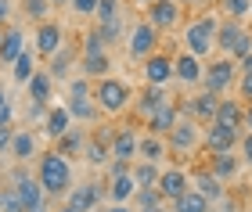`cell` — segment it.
Here are the masks:
<instances>
[{"instance_id": "cell-58", "label": "cell", "mask_w": 252, "mask_h": 212, "mask_svg": "<svg viewBox=\"0 0 252 212\" xmlns=\"http://www.w3.org/2000/svg\"><path fill=\"white\" fill-rule=\"evenodd\" d=\"M0 126H4V122H0Z\"/></svg>"}, {"instance_id": "cell-1", "label": "cell", "mask_w": 252, "mask_h": 212, "mask_svg": "<svg viewBox=\"0 0 252 212\" xmlns=\"http://www.w3.org/2000/svg\"><path fill=\"white\" fill-rule=\"evenodd\" d=\"M36 176H40L43 191H47L51 198H62V194L72 191V159L62 155L58 148H54V151H43L40 162H36Z\"/></svg>"}, {"instance_id": "cell-32", "label": "cell", "mask_w": 252, "mask_h": 212, "mask_svg": "<svg viewBox=\"0 0 252 212\" xmlns=\"http://www.w3.org/2000/svg\"><path fill=\"white\" fill-rule=\"evenodd\" d=\"M87 140H90L87 133L72 126L62 140H54V144H58V151H62V155H68V159H72V155H83V151H87Z\"/></svg>"}, {"instance_id": "cell-19", "label": "cell", "mask_w": 252, "mask_h": 212, "mask_svg": "<svg viewBox=\"0 0 252 212\" xmlns=\"http://www.w3.org/2000/svg\"><path fill=\"white\" fill-rule=\"evenodd\" d=\"M166 101H169L166 86H155V83H148V90L133 97V108H137V115H141V119L148 122V119H152V111H158V108H162Z\"/></svg>"}, {"instance_id": "cell-26", "label": "cell", "mask_w": 252, "mask_h": 212, "mask_svg": "<svg viewBox=\"0 0 252 212\" xmlns=\"http://www.w3.org/2000/svg\"><path fill=\"white\" fill-rule=\"evenodd\" d=\"M22 51H26V32L15 29V26H7V40H4V47H0V65H15L22 58Z\"/></svg>"}, {"instance_id": "cell-45", "label": "cell", "mask_w": 252, "mask_h": 212, "mask_svg": "<svg viewBox=\"0 0 252 212\" xmlns=\"http://www.w3.org/2000/svg\"><path fill=\"white\" fill-rule=\"evenodd\" d=\"M11 140H15V130H11V126H0V155L11 151Z\"/></svg>"}, {"instance_id": "cell-38", "label": "cell", "mask_w": 252, "mask_h": 212, "mask_svg": "<svg viewBox=\"0 0 252 212\" xmlns=\"http://www.w3.org/2000/svg\"><path fill=\"white\" fill-rule=\"evenodd\" d=\"M220 11L234 22H245L252 18V0H220Z\"/></svg>"}, {"instance_id": "cell-13", "label": "cell", "mask_w": 252, "mask_h": 212, "mask_svg": "<svg viewBox=\"0 0 252 212\" xmlns=\"http://www.w3.org/2000/svg\"><path fill=\"white\" fill-rule=\"evenodd\" d=\"M105 194H108V184L90 180V184L72 187V191H68V205H72L76 212H90V209H97L101 202H105Z\"/></svg>"}, {"instance_id": "cell-37", "label": "cell", "mask_w": 252, "mask_h": 212, "mask_svg": "<svg viewBox=\"0 0 252 212\" xmlns=\"http://www.w3.org/2000/svg\"><path fill=\"white\" fill-rule=\"evenodd\" d=\"M97 29H101V36L108 40V47H112V43H119V40H126V22H123V15L108 18V22H97Z\"/></svg>"}, {"instance_id": "cell-49", "label": "cell", "mask_w": 252, "mask_h": 212, "mask_svg": "<svg viewBox=\"0 0 252 212\" xmlns=\"http://www.w3.org/2000/svg\"><path fill=\"white\" fill-rule=\"evenodd\" d=\"M238 69H242V72H252V54H245V58L238 61Z\"/></svg>"}, {"instance_id": "cell-39", "label": "cell", "mask_w": 252, "mask_h": 212, "mask_svg": "<svg viewBox=\"0 0 252 212\" xmlns=\"http://www.w3.org/2000/svg\"><path fill=\"white\" fill-rule=\"evenodd\" d=\"M137 209H162L166 205V198H162V191L158 187H137Z\"/></svg>"}, {"instance_id": "cell-53", "label": "cell", "mask_w": 252, "mask_h": 212, "mask_svg": "<svg viewBox=\"0 0 252 212\" xmlns=\"http://www.w3.org/2000/svg\"><path fill=\"white\" fill-rule=\"evenodd\" d=\"M141 212H166V209H141Z\"/></svg>"}, {"instance_id": "cell-14", "label": "cell", "mask_w": 252, "mask_h": 212, "mask_svg": "<svg viewBox=\"0 0 252 212\" xmlns=\"http://www.w3.org/2000/svg\"><path fill=\"white\" fill-rule=\"evenodd\" d=\"M148 22L158 29V32H169L180 26V4L177 0H152L148 4Z\"/></svg>"}, {"instance_id": "cell-43", "label": "cell", "mask_w": 252, "mask_h": 212, "mask_svg": "<svg viewBox=\"0 0 252 212\" xmlns=\"http://www.w3.org/2000/svg\"><path fill=\"white\" fill-rule=\"evenodd\" d=\"M238 97H242V101H252V72L238 76Z\"/></svg>"}, {"instance_id": "cell-10", "label": "cell", "mask_w": 252, "mask_h": 212, "mask_svg": "<svg viewBox=\"0 0 252 212\" xmlns=\"http://www.w3.org/2000/svg\"><path fill=\"white\" fill-rule=\"evenodd\" d=\"M242 133L245 130H234V126H223V122H209L202 133V144L209 148V155H223V151H234L242 144Z\"/></svg>"}, {"instance_id": "cell-46", "label": "cell", "mask_w": 252, "mask_h": 212, "mask_svg": "<svg viewBox=\"0 0 252 212\" xmlns=\"http://www.w3.org/2000/svg\"><path fill=\"white\" fill-rule=\"evenodd\" d=\"M11 15H15V4H11V0H0V26H7Z\"/></svg>"}, {"instance_id": "cell-41", "label": "cell", "mask_w": 252, "mask_h": 212, "mask_svg": "<svg viewBox=\"0 0 252 212\" xmlns=\"http://www.w3.org/2000/svg\"><path fill=\"white\" fill-rule=\"evenodd\" d=\"M97 4H101V0H68L72 15H79V18H94L97 15Z\"/></svg>"}, {"instance_id": "cell-40", "label": "cell", "mask_w": 252, "mask_h": 212, "mask_svg": "<svg viewBox=\"0 0 252 212\" xmlns=\"http://www.w3.org/2000/svg\"><path fill=\"white\" fill-rule=\"evenodd\" d=\"M0 212H26V202H22L18 187H0Z\"/></svg>"}, {"instance_id": "cell-48", "label": "cell", "mask_w": 252, "mask_h": 212, "mask_svg": "<svg viewBox=\"0 0 252 212\" xmlns=\"http://www.w3.org/2000/svg\"><path fill=\"white\" fill-rule=\"evenodd\" d=\"M245 130L252 133V101H245Z\"/></svg>"}, {"instance_id": "cell-31", "label": "cell", "mask_w": 252, "mask_h": 212, "mask_svg": "<svg viewBox=\"0 0 252 212\" xmlns=\"http://www.w3.org/2000/svg\"><path fill=\"white\" fill-rule=\"evenodd\" d=\"M130 173H133L137 187H158V176H162L158 162H144V159H137V162L130 165Z\"/></svg>"}, {"instance_id": "cell-7", "label": "cell", "mask_w": 252, "mask_h": 212, "mask_svg": "<svg viewBox=\"0 0 252 212\" xmlns=\"http://www.w3.org/2000/svg\"><path fill=\"white\" fill-rule=\"evenodd\" d=\"M234 76H242V69H238V61L234 58H216V61H205V72H202V83H205V90H213V94H227L234 86Z\"/></svg>"}, {"instance_id": "cell-18", "label": "cell", "mask_w": 252, "mask_h": 212, "mask_svg": "<svg viewBox=\"0 0 252 212\" xmlns=\"http://www.w3.org/2000/svg\"><path fill=\"white\" fill-rule=\"evenodd\" d=\"M137 144H141V137H137V130L133 126H119L116 130V137H112V159H119V162H137Z\"/></svg>"}, {"instance_id": "cell-3", "label": "cell", "mask_w": 252, "mask_h": 212, "mask_svg": "<svg viewBox=\"0 0 252 212\" xmlns=\"http://www.w3.org/2000/svg\"><path fill=\"white\" fill-rule=\"evenodd\" d=\"M94 97H97V108L105 111V115H119V111H126L133 105V90L130 83L116 80V76H105V80H94Z\"/></svg>"}, {"instance_id": "cell-9", "label": "cell", "mask_w": 252, "mask_h": 212, "mask_svg": "<svg viewBox=\"0 0 252 212\" xmlns=\"http://www.w3.org/2000/svg\"><path fill=\"white\" fill-rule=\"evenodd\" d=\"M11 184L18 187V194H22V202H26V212H47V191H43V184H40V176H32V173H15L11 176Z\"/></svg>"}, {"instance_id": "cell-5", "label": "cell", "mask_w": 252, "mask_h": 212, "mask_svg": "<svg viewBox=\"0 0 252 212\" xmlns=\"http://www.w3.org/2000/svg\"><path fill=\"white\" fill-rule=\"evenodd\" d=\"M216 51L227 54V58H234V61H242L245 54H252V32L242 26V22H234V18L220 22V32H216Z\"/></svg>"}, {"instance_id": "cell-29", "label": "cell", "mask_w": 252, "mask_h": 212, "mask_svg": "<svg viewBox=\"0 0 252 212\" xmlns=\"http://www.w3.org/2000/svg\"><path fill=\"white\" fill-rule=\"evenodd\" d=\"M36 58H40V54H36V47H26V51H22V58L15 61V65H11V80H15L18 86H26L29 80H32V72H36Z\"/></svg>"}, {"instance_id": "cell-6", "label": "cell", "mask_w": 252, "mask_h": 212, "mask_svg": "<svg viewBox=\"0 0 252 212\" xmlns=\"http://www.w3.org/2000/svg\"><path fill=\"white\" fill-rule=\"evenodd\" d=\"M202 133L205 130L198 126V119H184V115H180V122L166 133V144H169L173 155H184V159H188V155H194L202 148Z\"/></svg>"}, {"instance_id": "cell-56", "label": "cell", "mask_w": 252, "mask_h": 212, "mask_svg": "<svg viewBox=\"0 0 252 212\" xmlns=\"http://www.w3.org/2000/svg\"><path fill=\"white\" fill-rule=\"evenodd\" d=\"M54 4H68V0H54Z\"/></svg>"}, {"instance_id": "cell-35", "label": "cell", "mask_w": 252, "mask_h": 212, "mask_svg": "<svg viewBox=\"0 0 252 212\" xmlns=\"http://www.w3.org/2000/svg\"><path fill=\"white\" fill-rule=\"evenodd\" d=\"M101 51H108V40L101 36V29L94 26V29H87L83 36H79V58H83V54H101Z\"/></svg>"}, {"instance_id": "cell-54", "label": "cell", "mask_w": 252, "mask_h": 212, "mask_svg": "<svg viewBox=\"0 0 252 212\" xmlns=\"http://www.w3.org/2000/svg\"><path fill=\"white\" fill-rule=\"evenodd\" d=\"M58 212H76V209H72V205H65V209H58Z\"/></svg>"}, {"instance_id": "cell-21", "label": "cell", "mask_w": 252, "mask_h": 212, "mask_svg": "<svg viewBox=\"0 0 252 212\" xmlns=\"http://www.w3.org/2000/svg\"><path fill=\"white\" fill-rule=\"evenodd\" d=\"M180 122V108L173 101H166L158 111H152V119H148V133H158V137H166L169 130H173Z\"/></svg>"}, {"instance_id": "cell-47", "label": "cell", "mask_w": 252, "mask_h": 212, "mask_svg": "<svg viewBox=\"0 0 252 212\" xmlns=\"http://www.w3.org/2000/svg\"><path fill=\"white\" fill-rule=\"evenodd\" d=\"M105 212H133V209L126 205V202H112V209H105Z\"/></svg>"}, {"instance_id": "cell-20", "label": "cell", "mask_w": 252, "mask_h": 212, "mask_svg": "<svg viewBox=\"0 0 252 212\" xmlns=\"http://www.w3.org/2000/svg\"><path fill=\"white\" fill-rule=\"evenodd\" d=\"M213 122L245 130V101H242V97H220V108H216V119Z\"/></svg>"}, {"instance_id": "cell-4", "label": "cell", "mask_w": 252, "mask_h": 212, "mask_svg": "<svg viewBox=\"0 0 252 212\" xmlns=\"http://www.w3.org/2000/svg\"><path fill=\"white\" fill-rule=\"evenodd\" d=\"M94 80H87V76H79V80L68 83V94H65V105L72 111L76 122H97V97H94Z\"/></svg>"}, {"instance_id": "cell-50", "label": "cell", "mask_w": 252, "mask_h": 212, "mask_svg": "<svg viewBox=\"0 0 252 212\" xmlns=\"http://www.w3.org/2000/svg\"><path fill=\"white\" fill-rule=\"evenodd\" d=\"M220 205H223V209H220V212H234V209H238V205H234V202H231V198H220Z\"/></svg>"}, {"instance_id": "cell-34", "label": "cell", "mask_w": 252, "mask_h": 212, "mask_svg": "<svg viewBox=\"0 0 252 212\" xmlns=\"http://www.w3.org/2000/svg\"><path fill=\"white\" fill-rule=\"evenodd\" d=\"M51 11H54V0H22V15L29 22H36V26L51 18Z\"/></svg>"}, {"instance_id": "cell-22", "label": "cell", "mask_w": 252, "mask_h": 212, "mask_svg": "<svg viewBox=\"0 0 252 212\" xmlns=\"http://www.w3.org/2000/svg\"><path fill=\"white\" fill-rule=\"evenodd\" d=\"M76 58H79V51H76V43H62V47L58 51H54L51 54V58H47V72L54 76V80H62V76L68 72V69H72V65H76Z\"/></svg>"}, {"instance_id": "cell-51", "label": "cell", "mask_w": 252, "mask_h": 212, "mask_svg": "<svg viewBox=\"0 0 252 212\" xmlns=\"http://www.w3.org/2000/svg\"><path fill=\"white\" fill-rule=\"evenodd\" d=\"M4 105H7V90L0 86V108H4Z\"/></svg>"}, {"instance_id": "cell-28", "label": "cell", "mask_w": 252, "mask_h": 212, "mask_svg": "<svg viewBox=\"0 0 252 212\" xmlns=\"http://www.w3.org/2000/svg\"><path fill=\"white\" fill-rule=\"evenodd\" d=\"M11 155H15L18 162H32L40 155V144L32 137L29 130H15V140H11Z\"/></svg>"}, {"instance_id": "cell-44", "label": "cell", "mask_w": 252, "mask_h": 212, "mask_svg": "<svg viewBox=\"0 0 252 212\" xmlns=\"http://www.w3.org/2000/svg\"><path fill=\"white\" fill-rule=\"evenodd\" d=\"M238 148H242V162L252 165V133H249V130L242 133V144H238Z\"/></svg>"}, {"instance_id": "cell-27", "label": "cell", "mask_w": 252, "mask_h": 212, "mask_svg": "<svg viewBox=\"0 0 252 212\" xmlns=\"http://www.w3.org/2000/svg\"><path fill=\"white\" fill-rule=\"evenodd\" d=\"M191 187L194 191H202L209 202H220L223 198V180L216 176L213 169H202V173H194V180H191Z\"/></svg>"}, {"instance_id": "cell-12", "label": "cell", "mask_w": 252, "mask_h": 212, "mask_svg": "<svg viewBox=\"0 0 252 212\" xmlns=\"http://www.w3.org/2000/svg\"><path fill=\"white\" fill-rule=\"evenodd\" d=\"M141 76H144V83H155V86H166L169 80H177V72H173V58L169 54H148V58L141 61Z\"/></svg>"}, {"instance_id": "cell-15", "label": "cell", "mask_w": 252, "mask_h": 212, "mask_svg": "<svg viewBox=\"0 0 252 212\" xmlns=\"http://www.w3.org/2000/svg\"><path fill=\"white\" fill-rule=\"evenodd\" d=\"M158 191H162V198L173 205L184 191H191V176H188V169H180V165H169V169H162V176H158Z\"/></svg>"}, {"instance_id": "cell-52", "label": "cell", "mask_w": 252, "mask_h": 212, "mask_svg": "<svg viewBox=\"0 0 252 212\" xmlns=\"http://www.w3.org/2000/svg\"><path fill=\"white\" fill-rule=\"evenodd\" d=\"M4 40H7V29H4V26H0V47H4Z\"/></svg>"}, {"instance_id": "cell-55", "label": "cell", "mask_w": 252, "mask_h": 212, "mask_svg": "<svg viewBox=\"0 0 252 212\" xmlns=\"http://www.w3.org/2000/svg\"><path fill=\"white\" fill-rule=\"evenodd\" d=\"M137 4H144V7H148V4H152V0H137Z\"/></svg>"}, {"instance_id": "cell-36", "label": "cell", "mask_w": 252, "mask_h": 212, "mask_svg": "<svg viewBox=\"0 0 252 212\" xmlns=\"http://www.w3.org/2000/svg\"><path fill=\"white\" fill-rule=\"evenodd\" d=\"M213 173L220 176V180H234L238 176V159H234V151H223V155H213Z\"/></svg>"}, {"instance_id": "cell-2", "label": "cell", "mask_w": 252, "mask_h": 212, "mask_svg": "<svg viewBox=\"0 0 252 212\" xmlns=\"http://www.w3.org/2000/svg\"><path fill=\"white\" fill-rule=\"evenodd\" d=\"M216 32H220V18L216 15H198L194 22L184 26V51L198 54V58L205 61L216 51Z\"/></svg>"}, {"instance_id": "cell-11", "label": "cell", "mask_w": 252, "mask_h": 212, "mask_svg": "<svg viewBox=\"0 0 252 212\" xmlns=\"http://www.w3.org/2000/svg\"><path fill=\"white\" fill-rule=\"evenodd\" d=\"M62 43H65V29L58 26V22L47 18V22H40V26L32 29V47H36L40 58H51V54L58 51Z\"/></svg>"}, {"instance_id": "cell-25", "label": "cell", "mask_w": 252, "mask_h": 212, "mask_svg": "<svg viewBox=\"0 0 252 212\" xmlns=\"http://www.w3.org/2000/svg\"><path fill=\"white\" fill-rule=\"evenodd\" d=\"M79 69H83L87 80H105V76H112V58H108V51H101V54H83V58H79Z\"/></svg>"}, {"instance_id": "cell-23", "label": "cell", "mask_w": 252, "mask_h": 212, "mask_svg": "<svg viewBox=\"0 0 252 212\" xmlns=\"http://www.w3.org/2000/svg\"><path fill=\"white\" fill-rule=\"evenodd\" d=\"M166 155H169V144L158 133H144L141 144H137V159H144V162H162Z\"/></svg>"}, {"instance_id": "cell-24", "label": "cell", "mask_w": 252, "mask_h": 212, "mask_svg": "<svg viewBox=\"0 0 252 212\" xmlns=\"http://www.w3.org/2000/svg\"><path fill=\"white\" fill-rule=\"evenodd\" d=\"M26 90H29V101H43V105H51L54 76H51L47 69H36V72H32V80L26 83Z\"/></svg>"}, {"instance_id": "cell-42", "label": "cell", "mask_w": 252, "mask_h": 212, "mask_svg": "<svg viewBox=\"0 0 252 212\" xmlns=\"http://www.w3.org/2000/svg\"><path fill=\"white\" fill-rule=\"evenodd\" d=\"M116 15H123V7H119V0H101L97 4V22H108V18H116Z\"/></svg>"}, {"instance_id": "cell-33", "label": "cell", "mask_w": 252, "mask_h": 212, "mask_svg": "<svg viewBox=\"0 0 252 212\" xmlns=\"http://www.w3.org/2000/svg\"><path fill=\"white\" fill-rule=\"evenodd\" d=\"M83 159H87L90 165H94V169H105V165L112 162V148H108V144H101L97 137H90V140H87V151H83Z\"/></svg>"}, {"instance_id": "cell-17", "label": "cell", "mask_w": 252, "mask_h": 212, "mask_svg": "<svg viewBox=\"0 0 252 212\" xmlns=\"http://www.w3.org/2000/svg\"><path fill=\"white\" fill-rule=\"evenodd\" d=\"M72 126H76V119H72V111H68V105H51L47 119H43V137L62 140Z\"/></svg>"}, {"instance_id": "cell-8", "label": "cell", "mask_w": 252, "mask_h": 212, "mask_svg": "<svg viewBox=\"0 0 252 212\" xmlns=\"http://www.w3.org/2000/svg\"><path fill=\"white\" fill-rule=\"evenodd\" d=\"M126 51H130V58L133 61H144L148 54H155L158 51V29L152 26V22H137V26L126 32Z\"/></svg>"}, {"instance_id": "cell-57", "label": "cell", "mask_w": 252, "mask_h": 212, "mask_svg": "<svg viewBox=\"0 0 252 212\" xmlns=\"http://www.w3.org/2000/svg\"><path fill=\"white\" fill-rule=\"evenodd\" d=\"M184 4H191V0H184Z\"/></svg>"}, {"instance_id": "cell-30", "label": "cell", "mask_w": 252, "mask_h": 212, "mask_svg": "<svg viewBox=\"0 0 252 212\" xmlns=\"http://www.w3.org/2000/svg\"><path fill=\"white\" fill-rule=\"evenodd\" d=\"M173 212H213V202L202 191H194V187H191V191H184L173 202Z\"/></svg>"}, {"instance_id": "cell-16", "label": "cell", "mask_w": 252, "mask_h": 212, "mask_svg": "<svg viewBox=\"0 0 252 212\" xmlns=\"http://www.w3.org/2000/svg\"><path fill=\"white\" fill-rule=\"evenodd\" d=\"M173 72H177V80L184 83V86H198L202 83V72H205V65L198 54H191V51H180L177 58H173Z\"/></svg>"}]
</instances>
